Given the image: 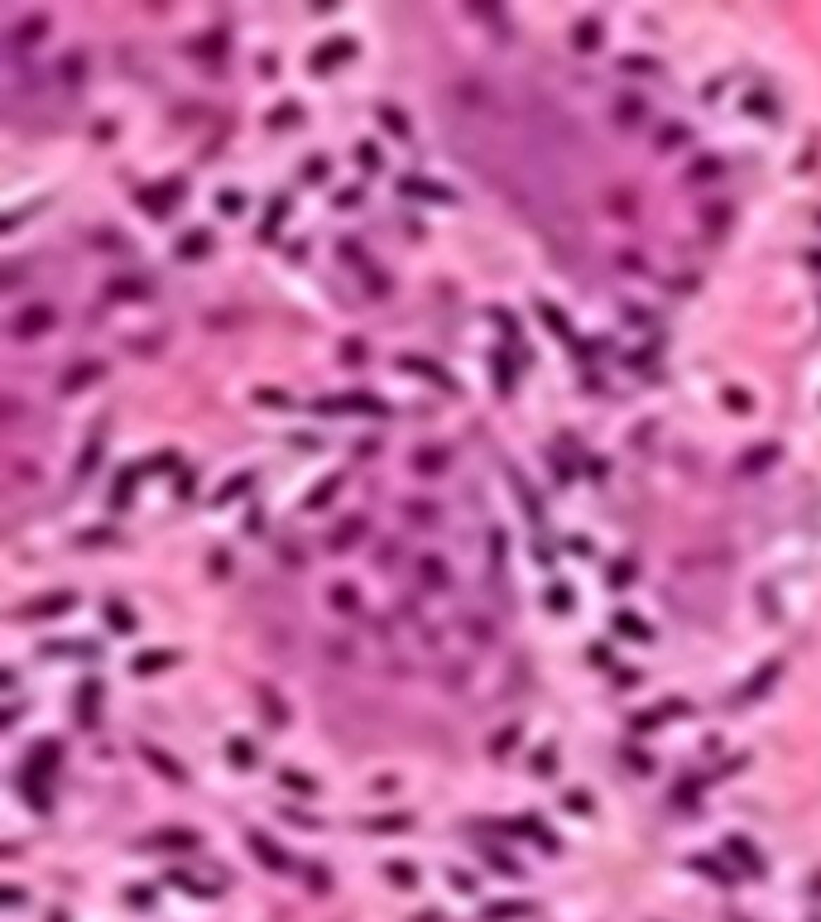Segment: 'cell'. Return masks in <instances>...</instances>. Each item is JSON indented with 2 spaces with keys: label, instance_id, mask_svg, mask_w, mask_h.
Listing matches in <instances>:
<instances>
[{
  "label": "cell",
  "instance_id": "6da1fadb",
  "mask_svg": "<svg viewBox=\"0 0 821 922\" xmlns=\"http://www.w3.org/2000/svg\"><path fill=\"white\" fill-rule=\"evenodd\" d=\"M53 327V308L49 303H34V308H25L20 317H15V336H34V331H49Z\"/></svg>",
  "mask_w": 821,
  "mask_h": 922
},
{
  "label": "cell",
  "instance_id": "7a4b0ae2",
  "mask_svg": "<svg viewBox=\"0 0 821 922\" xmlns=\"http://www.w3.org/2000/svg\"><path fill=\"white\" fill-rule=\"evenodd\" d=\"M351 53H356V44H351V39H331V44H322V49L307 58V63H312V72H327L331 63H341V58H351Z\"/></svg>",
  "mask_w": 821,
  "mask_h": 922
},
{
  "label": "cell",
  "instance_id": "3957f363",
  "mask_svg": "<svg viewBox=\"0 0 821 922\" xmlns=\"http://www.w3.org/2000/svg\"><path fill=\"white\" fill-rule=\"evenodd\" d=\"M418 581L433 586V591H442V586L452 581V576H447V562H442L438 552H423V557H418Z\"/></svg>",
  "mask_w": 821,
  "mask_h": 922
},
{
  "label": "cell",
  "instance_id": "277c9868",
  "mask_svg": "<svg viewBox=\"0 0 821 922\" xmlns=\"http://www.w3.org/2000/svg\"><path fill=\"white\" fill-rule=\"evenodd\" d=\"M250 850H255V855H260L269 869H288V855H284V850H279L269 836H260V831H250Z\"/></svg>",
  "mask_w": 821,
  "mask_h": 922
},
{
  "label": "cell",
  "instance_id": "5b68a950",
  "mask_svg": "<svg viewBox=\"0 0 821 922\" xmlns=\"http://www.w3.org/2000/svg\"><path fill=\"white\" fill-rule=\"evenodd\" d=\"M399 188L409 192V197H433V202H452V192L442 188V183H433V178H399Z\"/></svg>",
  "mask_w": 821,
  "mask_h": 922
},
{
  "label": "cell",
  "instance_id": "8992f818",
  "mask_svg": "<svg viewBox=\"0 0 821 922\" xmlns=\"http://www.w3.org/2000/svg\"><path fill=\"white\" fill-rule=\"evenodd\" d=\"M72 600H77L72 591H53V596L34 600V605H29V615H44V620H49V615H58V610H72Z\"/></svg>",
  "mask_w": 821,
  "mask_h": 922
},
{
  "label": "cell",
  "instance_id": "52a82bcc",
  "mask_svg": "<svg viewBox=\"0 0 821 922\" xmlns=\"http://www.w3.org/2000/svg\"><path fill=\"white\" fill-rule=\"evenodd\" d=\"M572 44H576V49H596V44H601V20L586 15V20L572 29Z\"/></svg>",
  "mask_w": 821,
  "mask_h": 922
},
{
  "label": "cell",
  "instance_id": "ba28073f",
  "mask_svg": "<svg viewBox=\"0 0 821 922\" xmlns=\"http://www.w3.org/2000/svg\"><path fill=\"white\" fill-rule=\"evenodd\" d=\"M173 197H178V183H168V188H159V192L149 188V192H144V197H139V202H144V212H154V217H164V212H168V202H173Z\"/></svg>",
  "mask_w": 821,
  "mask_h": 922
},
{
  "label": "cell",
  "instance_id": "9c48e42d",
  "mask_svg": "<svg viewBox=\"0 0 821 922\" xmlns=\"http://www.w3.org/2000/svg\"><path fill=\"white\" fill-rule=\"evenodd\" d=\"M284 212H288V192H279L274 197V207L265 212V221H260V236L269 241V236H279V221H284Z\"/></svg>",
  "mask_w": 821,
  "mask_h": 922
},
{
  "label": "cell",
  "instance_id": "30bf717a",
  "mask_svg": "<svg viewBox=\"0 0 821 922\" xmlns=\"http://www.w3.org/2000/svg\"><path fill=\"white\" fill-rule=\"evenodd\" d=\"M96 375H101V365H96V360H82V365H72V370L63 375V389L72 394V389H82L87 380H96Z\"/></svg>",
  "mask_w": 821,
  "mask_h": 922
},
{
  "label": "cell",
  "instance_id": "8fae6325",
  "mask_svg": "<svg viewBox=\"0 0 821 922\" xmlns=\"http://www.w3.org/2000/svg\"><path fill=\"white\" fill-rule=\"evenodd\" d=\"M44 29H49V20H44V15H29L25 25L15 29V49H29L34 39H44Z\"/></svg>",
  "mask_w": 821,
  "mask_h": 922
},
{
  "label": "cell",
  "instance_id": "7c38bea8",
  "mask_svg": "<svg viewBox=\"0 0 821 922\" xmlns=\"http://www.w3.org/2000/svg\"><path fill=\"white\" fill-rule=\"evenodd\" d=\"M149 845H164V850H192L197 836H192V831H159V836H149Z\"/></svg>",
  "mask_w": 821,
  "mask_h": 922
},
{
  "label": "cell",
  "instance_id": "4fadbf2b",
  "mask_svg": "<svg viewBox=\"0 0 821 922\" xmlns=\"http://www.w3.org/2000/svg\"><path fill=\"white\" fill-rule=\"evenodd\" d=\"M360 529H365V519H360V514L341 519V524H336V538H331V548H351V543H356V533H360Z\"/></svg>",
  "mask_w": 821,
  "mask_h": 922
},
{
  "label": "cell",
  "instance_id": "5bb4252c",
  "mask_svg": "<svg viewBox=\"0 0 821 922\" xmlns=\"http://www.w3.org/2000/svg\"><path fill=\"white\" fill-rule=\"evenodd\" d=\"M106 624H110V629H120V634H130V629H135V615H130L120 600H106Z\"/></svg>",
  "mask_w": 821,
  "mask_h": 922
},
{
  "label": "cell",
  "instance_id": "9a60e30c",
  "mask_svg": "<svg viewBox=\"0 0 821 922\" xmlns=\"http://www.w3.org/2000/svg\"><path fill=\"white\" fill-rule=\"evenodd\" d=\"M413 466H418V471H442V466H447V452H442V447H418V452H413Z\"/></svg>",
  "mask_w": 821,
  "mask_h": 922
},
{
  "label": "cell",
  "instance_id": "2e32d148",
  "mask_svg": "<svg viewBox=\"0 0 821 922\" xmlns=\"http://www.w3.org/2000/svg\"><path fill=\"white\" fill-rule=\"evenodd\" d=\"M144 759L154 764V769H159V773H164V778H173V783H178V778H183V769H178V764L168 759V754H159V750H154V745H144Z\"/></svg>",
  "mask_w": 821,
  "mask_h": 922
},
{
  "label": "cell",
  "instance_id": "e0dca14e",
  "mask_svg": "<svg viewBox=\"0 0 821 922\" xmlns=\"http://www.w3.org/2000/svg\"><path fill=\"white\" fill-rule=\"evenodd\" d=\"M207 250H212V236H207V231H197V236H183V241H178V255H183V260L207 255Z\"/></svg>",
  "mask_w": 821,
  "mask_h": 922
},
{
  "label": "cell",
  "instance_id": "ac0fdd59",
  "mask_svg": "<svg viewBox=\"0 0 821 922\" xmlns=\"http://www.w3.org/2000/svg\"><path fill=\"white\" fill-rule=\"evenodd\" d=\"M331 605L346 610V615H360V596L351 591V586H331Z\"/></svg>",
  "mask_w": 821,
  "mask_h": 922
},
{
  "label": "cell",
  "instance_id": "d6986e66",
  "mask_svg": "<svg viewBox=\"0 0 821 922\" xmlns=\"http://www.w3.org/2000/svg\"><path fill=\"white\" fill-rule=\"evenodd\" d=\"M404 365H409V370H423V375H433V380H438V384H442V389H452V375H447V370H438V365H433V360H418V355H409V360H404Z\"/></svg>",
  "mask_w": 821,
  "mask_h": 922
},
{
  "label": "cell",
  "instance_id": "ffe728a7",
  "mask_svg": "<svg viewBox=\"0 0 821 922\" xmlns=\"http://www.w3.org/2000/svg\"><path fill=\"white\" fill-rule=\"evenodd\" d=\"M380 125H389V130H394L399 139L409 135V125H404V110H399V106H380Z\"/></svg>",
  "mask_w": 821,
  "mask_h": 922
},
{
  "label": "cell",
  "instance_id": "44dd1931",
  "mask_svg": "<svg viewBox=\"0 0 821 922\" xmlns=\"http://www.w3.org/2000/svg\"><path fill=\"white\" fill-rule=\"evenodd\" d=\"M260 706H265V716H274V726H284V721H288V711H284V702H279V697H274L269 687H265V692H260Z\"/></svg>",
  "mask_w": 821,
  "mask_h": 922
},
{
  "label": "cell",
  "instance_id": "7402d4cb",
  "mask_svg": "<svg viewBox=\"0 0 821 922\" xmlns=\"http://www.w3.org/2000/svg\"><path fill=\"white\" fill-rule=\"evenodd\" d=\"M523 913H533V908H528V903H495V908H485V918H495V922L499 918H523Z\"/></svg>",
  "mask_w": 821,
  "mask_h": 922
},
{
  "label": "cell",
  "instance_id": "603a6c76",
  "mask_svg": "<svg viewBox=\"0 0 821 922\" xmlns=\"http://www.w3.org/2000/svg\"><path fill=\"white\" fill-rule=\"evenodd\" d=\"M514 740H519V726H504V731L490 740V754H509V750H514Z\"/></svg>",
  "mask_w": 821,
  "mask_h": 922
},
{
  "label": "cell",
  "instance_id": "cb8c5ba5",
  "mask_svg": "<svg viewBox=\"0 0 821 922\" xmlns=\"http://www.w3.org/2000/svg\"><path fill=\"white\" fill-rule=\"evenodd\" d=\"M336 486H341V476H327L322 486H317V490H312V495H307V510H322V505H327V495H331V490H336Z\"/></svg>",
  "mask_w": 821,
  "mask_h": 922
},
{
  "label": "cell",
  "instance_id": "d4e9b609",
  "mask_svg": "<svg viewBox=\"0 0 821 922\" xmlns=\"http://www.w3.org/2000/svg\"><path fill=\"white\" fill-rule=\"evenodd\" d=\"M630 581H634V562H630V557L610 562V586H630Z\"/></svg>",
  "mask_w": 821,
  "mask_h": 922
},
{
  "label": "cell",
  "instance_id": "484cf974",
  "mask_svg": "<svg viewBox=\"0 0 821 922\" xmlns=\"http://www.w3.org/2000/svg\"><path fill=\"white\" fill-rule=\"evenodd\" d=\"M82 72H87V58H82V53H68V58H63V82H82Z\"/></svg>",
  "mask_w": 821,
  "mask_h": 922
},
{
  "label": "cell",
  "instance_id": "4316f807",
  "mask_svg": "<svg viewBox=\"0 0 821 922\" xmlns=\"http://www.w3.org/2000/svg\"><path fill=\"white\" fill-rule=\"evenodd\" d=\"M365 826H370V831H404V826H409V816H370Z\"/></svg>",
  "mask_w": 821,
  "mask_h": 922
},
{
  "label": "cell",
  "instance_id": "83f0119b",
  "mask_svg": "<svg viewBox=\"0 0 821 922\" xmlns=\"http://www.w3.org/2000/svg\"><path fill=\"white\" fill-rule=\"evenodd\" d=\"M725 850H735V855H739L749 869H759V860H754V850H749V841H744V836H730V841H725Z\"/></svg>",
  "mask_w": 821,
  "mask_h": 922
},
{
  "label": "cell",
  "instance_id": "f1b7e54d",
  "mask_svg": "<svg viewBox=\"0 0 821 922\" xmlns=\"http://www.w3.org/2000/svg\"><path fill=\"white\" fill-rule=\"evenodd\" d=\"M96 452H101V433H91V442H87V452H82V466H77V476H87V471L96 466Z\"/></svg>",
  "mask_w": 821,
  "mask_h": 922
},
{
  "label": "cell",
  "instance_id": "f546056e",
  "mask_svg": "<svg viewBox=\"0 0 821 922\" xmlns=\"http://www.w3.org/2000/svg\"><path fill=\"white\" fill-rule=\"evenodd\" d=\"M625 72H658V58H620Z\"/></svg>",
  "mask_w": 821,
  "mask_h": 922
},
{
  "label": "cell",
  "instance_id": "4dcf8cb0",
  "mask_svg": "<svg viewBox=\"0 0 821 922\" xmlns=\"http://www.w3.org/2000/svg\"><path fill=\"white\" fill-rule=\"evenodd\" d=\"M773 673H778V663H768L764 673H759V678H754V682H749V687H744V697H759V692H764L768 682H773Z\"/></svg>",
  "mask_w": 821,
  "mask_h": 922
},
{
  "label": "cell",
  "instance_id": "1f68e13d",
  "mask_svg": "<svg viewBox=\"0 0 821 922\" xmlns=\"http://www.w3.org/2000/svg\"><path fill=\"white\" fill-rule=\"evenodd\" d=\"M615 624H620V629H625V634H634V639H644V634H649V629H644V624L634 620V610H620V620H615Z\"/></svg>",
  "mask_w": 821,
  "mask_h": 922
},
{
  "label": "cell",
  "instance_id": "d6a6232c",
  "mask_svg": "<svg viewBox=\"0 0 821 922\" xmlns=\"http://www.w3.org/2000/svg\"><path fill=\"white\" fill-rule=\"evenodd\" d=\"M552 759H557V750L552 745H543L538 754H533V773H552Z\"/></svg>",
  "mask_w": 821,
  "mask_h": 922
},
{
  "label": "cell",
  "instance_id": "836d02e7",
  "mask_svg": "<svg viewBox=\"0 0 821 922\" xmlns=\"http://www.w3.org/2000/svg\"><path fill=\"white\" fill-rule=\"evenodd\" d=\"M639 115H644V106H639L634 96H625V101H620V125H634Z\"/></svg>",
  "mask_w": 821,
  "mask_h": 922
},
{
  "label": "cell",
  "instance_id": "e575fe53",
  "mask_svg": "<svg viewBox=\"0 0 821 922\" xmlns=\"http://www.w3.org/2000/svg\"><path fill=\"white\" fill-rule=\"evenodd\" d=\"M217 207H221V212H241V207H246V197H241L236 188H226V192L217 197Z\"/></svg>",
  "mask_w": 821,
  "mask_h": 922
},
{
  "label": "cell",
  "instance_id": "d590c367",
  "mask_svg": "<svg viewBox=\"0 0 821 922\" xmlns=\"http://www.w3.org/2000/svg\"><path fill=\"white\" fill-rule=\"evenodd\" d=\"M303 178H307V183H322V178H327V159H312V163H303Z\"/></svg>",
  "mask_w": 821,
  "mask_h": 922
},
{
  "label": "cell",
  "instance_id": "8d00e7d4",
  "mask_svg": "<svg viewBox=\"0 0 821 922\" xmlns=\"http://www.w3.org/2000/svg\"><path fill=\"white\" fill-rule=\"evenodd\" d=\"M567 812H591V792H567Z\"/></svg>",
  "mask_w": 821,
  "mask_h": 922
},
{
  "label": "cell",
  "instance_id": "74e56055",
  "mask_svg": "<svg viewBox=\"0 0 821 922\" xmlns=\"http://www.w3.org/2000/svg\"><path fill=\"white\" fill-rule=\"evenodd\" d=\"M226 754H231L236 764H250V745H246V740H231V745H226Z\"/></svg>",
  "mask_w": 821,
  "mask_h": 922
},
{
  "label": "cell",
  "instance_id": "f35d334b",
  "mask_svg": "<svg viewBox=\"0 0 821 922\" xmlns=\"http://www.w3.org/2000/svg\"><path fill=\"white\" fill-rule=\"evenodd\" d=\"M246 486H250V471H246V476H236V481H226V486H221V500H231V495H241V490H246Z\"/></svg>",
  "mask_w": 821,
  "mask_h": 922
},
{
  "label": "cell",
  "instance_id": "ab89813d",
  "mask_svg": "<svg viewBox=\"0 0 821 922\" xmlns=\"http://www.w3.org/2000/svg\"><path fill=\"white\" fill-rule=\"evenodd\" d=\"M384 874H389V879H399L404 889L413 884V869H409V865H384Z\"/></svg>",
  "mask_w": 821,
  "mask_h": 922
},
{
  "label": "cell",
  "instance_id": "60d3db41",
  "mask_svg": "<svg viewBox=\"0 0 821 922\" xmlns=\"http://www.w3.org/2000/svg\"><path fill=\"white\" fill-rule=\"evenodd\" d=\"M298 120V106H279L274 110V125H293Z\"/></svg>",
  "mask_w": 821,
  "mask_h": 922
},
{
  "label": "cell",
  "instance_id": "b9f144b4",
  "mask_svg": "<svg viewBox=\"0 0 821 922\" xmlns=\"http://www.w3.org/2000/svg\"><path fill=\"white\" fill-rule=\"evenodd\" d=\"M356 154H360V163H365V168H375V163H380V149H375V144H360Z\"/></svg>",
  "mask_w": 821,
  "mask_h": 922
},
{
  "label": "cell",
  "instance_id": "7bdbcfd3",
  "mask_svg": "<svg viewBox=\"0 0 821 922\" xmlns=\"http://www.w3.org/2000/svg\"><path fill=\"white\" fill-rule=\"evenodd\" d=\"M159 663H168V653H154V658H135V673H149V668H159Z\"/></svg>",
  "mask_w": 821,
  "mask_h": 922
},
{
  "label": "cell",
  "instance_id": "ee69618b",
  "mask_svg": "<svg viewBox=\"0 0 821 922\" xmlns=\"http://www.w3.org/2000/svg\"><path fill=\"white\" fill-rule=\"evenodd\" d=\"M749 110H768V115H773V96H764V91H754V96H749Z\"/></svg>",
  "mask_w": 821,
  "mask_h": 922
},
{
  "label": "cell",
  "instance_id": "f6af8a7d",
  "mask_svg": "<svg viewBox=\"0 0 821 922\" xmlns=\"http://www.w3.org/2000/svg\"><path fill=\"white\" fill-rule=\"evenodd\" d=\"M284 783H288V788H303V792H312V778H303V773H293V769L284 773Z\"/></svg>",
  "mask_w": 821,
  "mask_h": 922
},
{
  "label": "cell",
  "instance_id": "bcb514c9",
  "mask_svg": "<svg viewBox=\"0 0 821 922\" xmlns=\"http://www.w3.org/2000/svg\"><path fill=\"white\" fill-rule=\"evenodd\" d=\"M409 514H413V519H428V524L438 519V514H433V505H409Z\"/></svg>",
  "mask_w": 821,
  "mask_h": 922
},
{
  "label": "cell",
  "instance_id": "7dc6e473",
  "mask_svg": "<svg viewBox=\"0 0 821 922\" xmlns=\"http://www.w3.org/2000/svg\"><path fill=\"white\" fill-rule=\"evenodd\" d=\"M807 260H812V265H817V270H821V250H812V255H807Z\"/></svg>",
  "mask_w": 821,
  "mask_h": 922
}]
</instances>
